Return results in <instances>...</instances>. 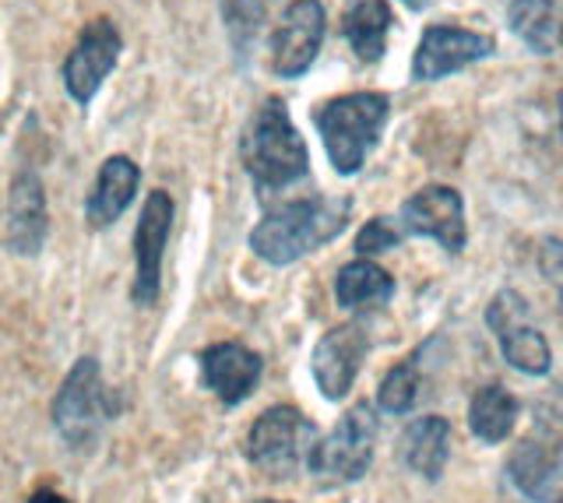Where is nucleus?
I'll list each match as a JSON object with an SVG mask.
<instances>
[{
    "label": "nucleus",
    "instance_id": "obj_1",
    "mask_svg": "<svg viewBox=\"0 0 563 503\" xmlns=\"http://www.w3.org/2000/svg\"><path fill=\"white\" fill-rule=\"evenodd\" d=\"M352 198H307L278 204L251 230V250L275 268L296 265L345 233Z\"/></svg>",
    "mask_w": 563,
    "mask_h": 503
},
{
    "label": "nucleus",
    "instance_id": "obj_2",
    "mask_svg": "<svg viewBox=\"0 0 563 503\" xmlns=\"http://www.w3.org/2000/svg\"><path fill=\"white\" fill-rule=\"evenodd\" d=\"M240 152H243V166L251 172L254 187L264 190V194L292 187L310 172L307 142L299 137L296 124L289 120L286 102L278 96L261 102V110L254 113L251 127L243 134Z\"/></svg>",
    "mask_w": 563,
    "mask_h": 503
},
{
    "label": "nucleus",
    "instance_id": "obj_3",
    "mask_svg": "<svg viewBox=\"0 0 563 503\" xmlns=\"http://www.w3.org/2000/svg\"><path fill=\"white\" fill-rule=\"evenodd\" d=\"M387 116H391V102L384 92H349L313 110V127L321 134L334 172L352 177L363 169L369 148L380 142Z\"/></svg>",
    "mask_w": 563,
    "mask_h": 503
},
{
    "label": "nucleus",
    "instance_id": "obj_4",
    "mask_svg": "<svg viewBox=\"0 0 563 503\" xmlns=\"http://www.w3.org/2000/svg\"><path fill=\"white\" fill-rule=\"evenodd\" d=\"M113 415L117 402L110 388L102 384L99 362L92 356L78 359L53 398V426L70 447H88Z\"/></svg>",
    "mask_w": 563,
    "mask_h": 503
},
{
    "label": "nucleus",
    "instance_id": "obj_5",
    "mask_svg": "<svg viewBox=\"0 0 563 503\" xmlns=\"http://www.w3.org/2000/svg\"><path fill=\"white\" fill-rule=\"evenodd\" d=\"M374 444H377V412L369 402H356L334 423V429L317 437L307 468L313 476L331 482H356L374 465Z\"/></svg>",
    "mask_w": 563,
    "mask_h": 503
},
{
    "label": "nucleus",
    "instance_id": "obj_6",
    "mask_svg": "<svg viewBox=\"0 0 563 503\" xmlns=\"http://www.w3.org/2000/svg\"><path fill=\"white\" fill-rule=\"evenodd\" d=\"M317 444V426L292 405H272L261 412L251 433H246V458H251L264 476L286 479L299 465H307Z\"/></svg>",
    "mask_w": 563,
    "mask_h": 503
},
{
    "label": "nucleus",
    "instance_id": "obj_7",
    "mask_svg": "<svg viewBox=\"0 0 563 503\" xmlns=\"http://www.w3.org/2000/svg\"><path fill=\"white\" fill-rule=\"evenodd\" d=\"M486 324H489V332L497 335L504 359L518 373H528V377L550 373L553 349H550V342H545V335L532 324V306H528L521 292L500 289L486 306Z\"/></svg>",
    "mask_w": 563,
    "mask_h": 503
},
{
    "label": "nucleus",
    "instance_id": "obj_8",
    "mask_svg": "<svg viewBox=\"0 0 563 503\" xmlns=\"http://www.w3.org/2000/svg\"><path fill=\"white\" fill-rule=\"evenodd\" d=\"M120 49H123V36L110 19H92L78 32V40L60 67L64 89L78 107H88L96 99L102 81L110 78V71L120 60Z\"/></svg>",
    "mask_w": 563,
    "mask_h": 503
},
{
    "label": "nucleus",
    "instance_id": "obj_9",
    "mask_svg": "<svg viewBox=\"0 0 563 503\" xmlns=\"http://www.w3.org/2000/svg\"><path fill=\"white\" fill-rule=\"evenodd\" d=\"M173 230V198L166 190H152L141 208L134 230V306H155L163 292V254Z\"/></svg>",
    "mask_w": 563,
    "mask_h": 503
},
{
    "label": "nucleus",
    "instance_id": "obj_10",
    "mask_svg": "<svg viewBox=\"0 0 563 503\" xmlns=\"http://www.w3.org/2000/svg\"><path fill=\"white\" fill-rule=\"evenodd\" d=\"M324 4L321 0H292L272 32V71L278 78H303L324 43Z\"/></svg>",
    "mask_w": 563,
    "mask_h": 503
},
{
    "label": "nucleus",
    "instance_id": "obj_11",
    "mask_svg": "<svg viewBox=\"0 0 563 503\" xmlns=\"http://www.w3.org/2000/svg\"><path fill=\"white\" fill-rule=\"evenodd\" d=\"M398 222L405 233L412 236H430L437 239L448 254H462L465 250V201L454 187L444 183H430L416 190V194L401 204Z\"/></svg>",
    "mask_w": 563,
    "mask_h": 503
},
{
    "label": "nucleus",
    "instance_id": "obj_12",
    "mask_svg": "<svg viewBox=\"0 0 563 503\" xmlns=\"http://www.w3.org/2000/svg\"><path fill=\"white\" fill-rule=\"evenodd\" d=\"M497 43L493 36L457 25H430L412 54V81H440L472 67L475 60H486Z\"/></svg>",
    "mask_w": 563,
    "mask_h": 503
},
{
    "label": "nucleus",
    "instance_id": "obj_13",
    "mask_svg": "<svg viewBox=\"0 0 563 503\" xmlns=\"http://www.w3.org/2000/svg\"><path fill=\"white\" fill-rule=\"evenodd\" d=\"M369 356V335L360 324L331 327L313 349V380L328 402H339L356 384L363 362Z\"/></svg>",
    "mask_w": 563,
    "mask_h": 503
},
{
    "label": "nucleus",
    "instance_id": "obj_14",
    "mask_svg": "<svg viewBox=\"0 0 563 503\" xmlns=\"http://www.w3.org/2000/svg\"><path fill=\"white\" fill-rule=\"evenodd\" d=\"M264 362L254 349L240 342H219L201 353V380L205 388L225 405H240L257 388Z\"/></svg>",
    "mask_w": 563,
    "mask_h": 503
},
{
    "label": "nucleus",
    "instance_id": "obj_15",
    "mask_svg": "<svg viewBox=\"0 0 563 503\" xmlns=\"http://www.w3.org/2000/svg\"><path fill=\"white\" fill-rule=\"evenodd\" d=\"M49 233L46 215V190L32 169H22L8 190V247L22 257L43 250Z\"/></svg>",
    "mask_w": 563,
    "mask_h": 503
},
{
    "label": "nucleus",
    "instance_id": "obj_16",
    "mask_svg": "<svg viewBox=\"0 0 563 503\" xmlns=\"http://www.w3.org/2000/svg\"><path fill=\"white\" fill-rule=\"evenodd\" d=\"M137 183H141V169L134 166V159H128V155H110V159L99 166L92 194L85 201L88 225H96V230L113 225L131 208V201L137 194Z\"/></svg>",
    "mask_w": 563,
    "mask_h": 503
},
{
    "label": "nucleus",
    "instance_id": "obj_17",
    "mask_svg": "<svg viewBox=\"0 0 563 503\" xmlns=\"http://www.w3.org/2000/svg\"><path fill=\"white\" fill-rule=\"evenodd\" d=\"M510 482L532 503H563V444L545 450L532 440H525L507 461Z\"/></svg>",
    "mask_w": 563,
    "mask_h": 503
},
{
    "label": "nucleus",
    "instance_id": "obj_18",
    "mask_svg": "<svg viewBox=\"0 0 563 503\" xmlns=\"http://www.w3.org/2000/svg\"><path fill=\"white\" fill-rule=\"evenodd\" d=\"M398 455L416 476L437 482L448 465V455H451V423L444 415H422V420H412L401 433Z\"/></svg>",
    "mask_w": 563,
    "mask_h": 503
},
{
    "label": "nucleus",
    "instance_id": "obj_19",
    "mask_svg": "<svg viewBox=\"0 0 563 503\" xmlns=\"http://www.w3.org/2000/svg\"><path fill=\"white\" fill-rule=\"evenodd\" d=\"M391 297H395V279L380 265L366 261V257L349 261L339 271V279H334V300H339L342 310H374L391 303Z\"/></svg>",
    "mask_w": 563,
    "mask_h": 503
},
{
    "label": "nucleus",
    "instance_id": "obj_20",
    "mask_svg": "<svg viewBox=\"0 0 563 503\" xmlns=\"http://www.w3.org/2000/svg\"><path fill=\"white\" fill-rule=\"evenodd\" d=\"M391 25H395V14L387 8V0H356L345 14L342 32L352 46V54L366 64H374L384 57Z\"/></svg>",
    "mask_w": 563,
    "mask_h": 503
},
{
    "label": "nucleus",
    "instance_id": "obj_21",
    "mask_svg": "<svg viewBox=\"0 0 563 503\" xmlns=\"http://www.w3.org/2000/svg\"><path fill=\"white\" fill-rule=\"evenodd\" d=\"M515 420H518V402L510 398L507 388L486 384L475 391L472 405H468V429L475 440L504 444L510 433H515Z\"/></svg>",
    "mask_w": 563,
    "mask_h": 503
},
{
    "label": "nucleus",
    "instance_id": "obj_22",
    "mask_svg": "<svg viewBox=\"0 0 563 503\" xmlns=\"http://www.w3.org/2000/svg\"><path fill=\"white\" fill-rule=\"evenodd\" d=\"M560 0H510L507 8V25L518 32V40L539 57H550L560 40L556 25Z\"/></svg>",
    "mask_w": 563,
    "mask_h": 503
},
{
    "label": "nucleus",
    "instance_id": "obj_23",
    "mask_svg": "<svg viewBox=\"0 0 563 503\" xmlns=\"http://www.w3.org/2000/svg\"><path fill=\"white\" fill-rule=\"evenodd\" d=\"M419 359H422V345L419 349L401 362V367H395L391 373H387L380 380L377 388V405L384 412L391 415H405L416 402H419V388H422V370H419Z\"/></svg>",
    "mask_w": 563,
    "mask_h": 503
},
{
    "label": "nucleus",
    "instance_id": "obj_24",
    "mask_svg": "<svg viewBox=\"0 0 563 503\" xmlns=\"http://www.w3.org/2000/svg\"><path fill=\"white\" fill-rule=\"evenodd\" d=\"M268 4H272V0H222L225 22H229V36H233V43L240 49L246 46V40H251L254 32H257V25L264 22Z\"/></svg>",
    "mask_w": 563,
    "mask_h": 503
},
{
    "label": "nucleus",
    "instance_id": "obj_25",
    "mask_svg": "<svg viewBox=\"0 0 563 503\" xmlns=\"http://www.w3.org/2000/svg\"><path fill=\"white\" fill-rule=\"evenodd\" d=\"M405 230L395 222V219H387V215H377V219H369L363 230L356 233V254L360 257H377V254H387V250H395L398 243H401Z\"/></svg>",
    "mask_w": 563,
    "mask_h": 503
},
{
    "label": "nucleus",
    "instance_id": "obj_26",
    "mask_svg": "<svg viewBox=\"0 0 563 503\" xmlns=\"http://www.w3.org/2000/svg\"><path fill=\"white\" fill-rule=\"evenodd\" d=\"M539 271L563 292V239H556V236L542 239V247H539Z\"/></svg>",
    "mask_w": 563,
    "mask_h": 503
},
{
    "label": "nucleus",
    "instance_id": "obj_27",
    "mask_svg": "<svg viewBox=\"0 0 563 503\" xmlns=\"http://www.w3.org/2000/svg\"><path fill=\"white\" fill-rule=\"evenodd\" d=\"M29 503H67L60 493H53V490H40V493H32Z\"/></svg>",
    "mask_w": 563,
    "mask_h": 503
},
{
    "label": "nucleus",
    "instance_id": "obj_28",
    "mask_svg": "<svg viewBox=\"0 0 563 503\" xmlns=\"http://www.w3.org/2000/svg\"><path fill=\"white\" fill-rule=\"evenodd\" d=\"M556 110H560V131H563V92L556 96Z\"/></svg>",
    "mask_w": 563,
    "mask_h": 503
},
{
    "label": "nucleus",
    "instance_id": "obj_29",
    "mask_svg": "<svg viewBox=\"0 0 563 503\" xmlns=\"http://www.w3.org/2000/svg\"><path fill=\"white\" fill-rule=\"evenodd\" d=\"M257 503H282V500H257Z\"/></svg>",
    "mask_w": 563,
    "mask_h": 503
},
{
    "label": "nucleus",
    "instance_id": "obj_30",
    "mask_svg": "<svg viewBox=\"0 0 563 503\" xmlns=\"http://www.w3.org/2000/svg\"><path fill=\"white\" fill-rule=\"evenodd\" d=\"M560 43H563V29H560Z\"/></svg>",
    "mask_w": 563,
    "mask_h": 503
}]
</instances>
